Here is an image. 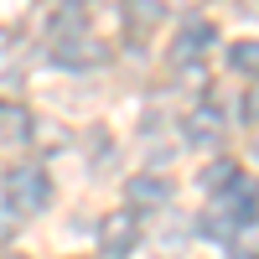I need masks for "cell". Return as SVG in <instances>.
Returning a JSON list of instances; mask_svg holds the SVG:
<instances>
[{"instance_id": "1", "label": "cell", "mask_w": 259, "mask_h": 259, "mask_svg": "<svg viewBox=\"0 0 259 259\" xmlns=\"http://www.w3.org/2000/svg\"><path fill=\"white\" fill-rule=\"evenodd\" d=\"M52 202V182L41 166H11L6 171V207L21 212V218H36L41 207Z\"/></svg>"}, {"instance_id": "2", "label": "cell", "mask_w": 259, "mask_h": 259, "mask_svg": "<svg viewBox=\"0 0 259 259\" xmlns=\"http://www.w3.org/2000/svg\"><path fill=\"white\" fill-rule=\"evenodd\" d=\"M135 239H140L135 207H119V212H109V218L99 223V244H104V254H130V249H135Z\"/></svg>"}, {"instance_id": "3", "label": "cell", "mask_w": 259, "mask_h": 259, "mask_svg": "<svg viewBox=\"0 0 259 259\" xmlns=\"http://www.w3.org/2000/svg\"><path fill=\"white\" fill-rule=\"evenodd\" d=\"M52 62H62V68H99V62H104V47H99V41L94 36H57L52 41Z\"/></svg>"}, {"instance_id": "4", "label": "cell", "mask_w": 259, "mask_h": 259, "mask_svg": "<svg viewBox=\"0 0 259 259\" xmlns=\"http://www.w3.org/2000/svg\"><path fill=\"white\" fill-rule=\"evenodd\" d=\"M182 135L197 145V150H218V145H223V114H218V109H197V114H187Z\"/></svg>"}, {"instance_id": "5", "label": "cell", "mask_w": 259, "mask_h": 259, "mask_svg": "<svg viewBox=\"0 0 259 259\" xmlns=\"http://www.w3.org/2000/svg\"><path fill=\"white\" fill-rule=\"evenodd\" d=\"M166 197H171V187L161 177H135L130 182V207H161Z\"/></svg>"}, {"instance_id": "6", "label": "cell", "mask_w": 259, "mask_h": 259, "mask_svg": "<svg viewBox=\"0 0 259 259\" xmlns=\"http://www.w3.org/2000/svg\"><path fill=\"white\" fill-rule=\"evenodd\" d=\"M31 135V114L21 104H0V140H26Z\"/></svg>"}, {"instance_id": "7", "label": "cell", "mask_w": 259, "mask_h": 259, "mask_svg": "<svg viewBox=\"0 0 259 259\" xmlns=\"http://www.w3.org/2000/svg\"><path fill=\"white\" fill-rule=\"evenodd\" d=\"M207 41H212V26H207V21H192V26H187V31L177 36V47H171V57H192V52H202Z\"/></svg>"}, {"instance_id": "8", "label": "cell", "mask_w": 259, "mask_h": 259, "mask_svg": "<svg viewBox=\"0 0 259 259\" xmlns=\"http://www.w3.org/2000/svg\"><path fill=\"white\" fill-rule=\"evenodd\" d=\"M228 68H239V73L259 78V41H254V36H249V41H233V47H228Z\"/></svg>"}, {"instance_id": "9", "label": "cell", "mask_w": 259, "mask_h": 259, "mask_svg": "<svg viewBox=\"0 0 259 259\" xmlns=\"http://www.w3.org/2000/svg\"><path fill=\"white\" fill-rule=\"evenodd\" d=\"M124 16H130V21H140V26H161V21H166L161 0H124Z\"/></svg>"}, {"instance_id": "10", "label": "cell", "mask_w": 259, "mask_h": 259, "mask_svg": "<svg viewBox=\"0 0 259 259\" xmlns=\"http://www.w3.org/2000/svg\"><path fill=\"white\" fill-rule=\"evenodd\" d=\"M228 254H233V259H259V228L244 223V228L228 239Z\"/></svg>"}, {"instance_id": "11", "label": "cell", "mask_w": 259, "mask_h": 259, "mask_svg": "<svg viewBox=\"0 0 259 259\" xmlns=\"http://www.w3.org/2000/svg\"><path fill=\"white\" fill-rule=\"evenodd\" d=\"M233 182H239L233 161H212V166L202 171V187H207V192H218V187H233Z\"/></svg>"}, {"instance_id": "12", "label": "cell", "mask_w": 259, "mask_h": 259, "mask_svg": "<svg viewBox=\"0 0 259 259\" xmlns=\"http://www.w3.org/2000/svg\"><path fill=\"white\" fill-rule=\"evenodd\" d=\"M249 119L259 124V83H254V89H249Z\"/></svg>"}, {"instance_id": "13", "label": "cell", "mask_w": 259, "mask_h": 259, "mask_svg": "<svg viewBox=\"0 0 259 259\" xmlns=\"http://www.w3.org/2000/svg\"><path fill=\"white\" fill-rule=\"evenodd\" d=\"M6 228H11V218H0V239H11V233H6Z\"/></svg>"}]
</instances>
